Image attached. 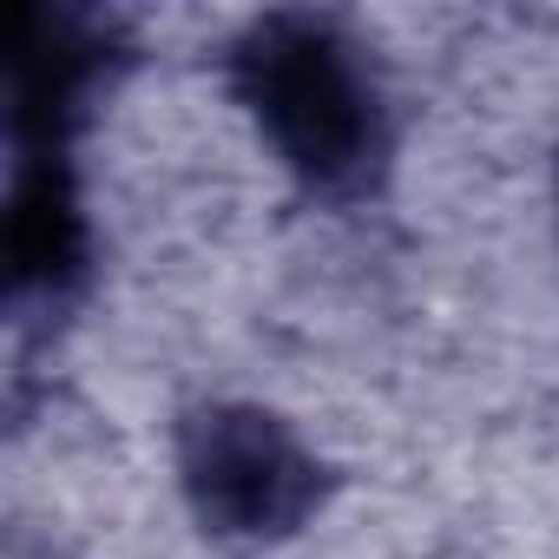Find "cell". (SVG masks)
<instances>
[{
    "mask_svg": "<svg viewBox=\"0 0 559 559\" xmlns=\"http://www.w3.org/2000/svg\"><path fill=\"white\" fill-rule=\"evenodd\" d=\"M230 99L310 198L356 204L382 185L395 126L362 40L330 14H263L230 40Z\"/></svg>",
    "mask_w": 559,
    "mask_h": 559,
    "instance_id": "6da1fadb",
    "label": "cell"
},
{
    "mask_svg": "<svg viewBox=\"0 0 559 559\" xmlns=\"http://www.w3.org/2000/svg\"><path fill=\"white\" fill-rule=\"evenodd\" d=\"M178 493L191 520L237 546L297 539L323 500V454L263 402H204L178 421Z\"/></svg>",
    "mask_w": 559,
    "mask_h": 559,
    "instance_id": "7a4b0ae2",
    "label": "cell"
},
{
    "mask_svg": "<svg viewBox=\"0 0 559 559\" xmlns=\"http://www.w3.org/2000/svg\"><path fill=\"white\" fill-rule=\"evenodd\" d=\"M93 257V230H86V204L60 165V152H40L14 191H8V276L14 297H67Z\"/></svg>",
    "mask_w": 559,
    "mask_h": 559,
    "instance_id": "3957f363",
    "label": "cell"
},
{
    "mask_svg": "<svg viewBox=\"0 0 559 559\" xmlns=\"http://www.w3.org/2000/svg\"><path fill=\"white\" fill-rule=\"evenodd\" d=\"M552 217H559V158H552Z\"/></svg>",
    "mask_w": 559,
    "mask_h": 559,
    "instance_id": "277c9868",
    "label": "cell"
}]
</instances>
